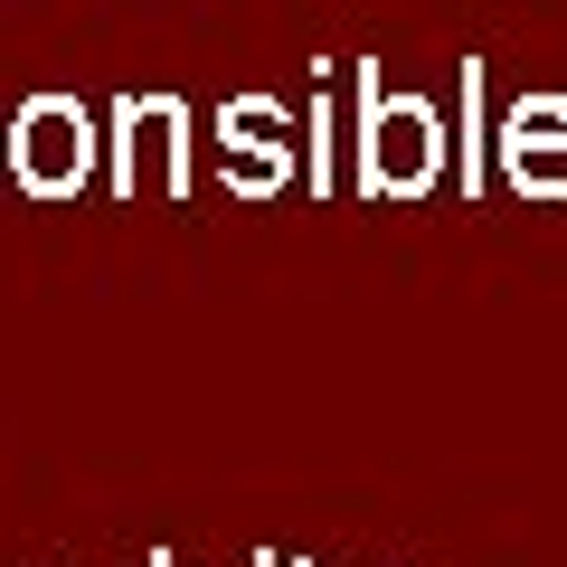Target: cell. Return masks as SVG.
I'll return each mask as SVG.
<instances>
[{
  "label": "cell",
  "mask_w": 567,
  "mask_h": 567,
  "mask_svg": "<svg viewBox=\"0 0 567 567\" xmlns=\"http://www.w3.org/2000/svg\"><path fill=\"white\" fill-rule=\"evenodd\" d=\"M350 152H360V171L350 181L369 189V199H425V189L445 181V114L425 95H388L379 85V58L360 66V104H350Z\"/></svg>",
  "instance_id": "obj_1"
},
{
  "label": "cell",
  "mask_w": 567,
  "mask_h": 567,
  "mask_svg": "<svg viewBox=\"0 0 567 567\" xmlns=\"http://www.w3.org/2000/svg\"><path fill=\"white\" fill-rule=\"evenodd\" d=\"M95 162H104V133L76 95H29L10 114V181L29 199H85L95 189Z\"/></svg>",
  "instance_id": "obj_2"
},
{
  "label": "cell",
  "mask_w": 567,
  "mask_h": 567,
  "mask_svg": "<svg viewBox=\"0 0 567 567\" xmlns=\"http://www.w3.org/2000/svg\"><path fill=\"white\" fill-rule=\"evenodd\" d=\"M114 199H142L162 171V199H189V104L181 95H114Z\"/></svg>",
  "instance_id": "obj_3"
},
{
  "label": "cell",
  "mask_w": 567,
  "mask_h": 567,
  "mask_svg": "<svg viewBox=\"0 0 567 567\" xmlns=\"http://www.w3.org/2000/svg\"><path fill=\"white\" fill-rule=\"evenodd\" d=\"M492 162L520 199L558 208L567 199V95H520L502 123H492Z\"/></svg>",
  "instance_id": "obj_4"
},
{
  "label": "cell",
  "mask_w": 567,
  "mask_h": 567,
  "mask_svg": "<svg viewBox=\"0 0 567 567\" xmlns=\"http://www.w3.org/2000/svg\"><path fill=\"white\" fill-rule=\"evenodd\" d=\"M483 162H492V114H483V58L454 66V189L483 199Z\"/></svg>",
  "instance_id": "obj_5"
},
{
  "label": "cell",
  "mask_w": 567,
  "mask_h": 567,
  "mask_svg": "<svg viewBox=\"0 0 567 567\" xmlns=\"http://www.w3.org/2000/svg\"><path fill=\"white\" fill-rule=\"evenodd\" d=\"M218 171H227V199H275L293 181V142H218Z\"/></svg>",
  "instance_id": "obj_6"
},
{
  "label": "cell",
  "mask_w": 567,
  "mask_h": 567,
  "mask_svg": "<svg viewBox=\"0 0 567 567\" xmlns=\"http://www.w3.org/2000/svg\"><path fill=\"white\" fill-rule=\"evenodd\" d=\"M218 142H293V114L275 95H227L218 104Z\"/></svg>",
  "instance_id": "obj_7"
},
{
  "label": "cell",
  "mask_w": 567,
  "mask_h": 567,
  "mask_svg": "<svg viewBox=\"0 0 567 567\" xmlns=\"http://www.w3.org/2000/svg\"><path fill=\"white\" fill-rule=\"evenodd\" d=\"M331 142H341V104H312V123H303V189H322V199H331V189H341V171H331Z\"/></svg>",
  "instance_id": "obj_8"
},
{
  "label": "cell",
  "mask_w": 567,
  "mask_h": 567,
  "mask_svg": "<svg viewBox=\"0 0 567 567\" xmlns=\"http://www.w3.org/2000/svg\"><path fill=\"white\" fill-rule=\"evenodd\" d=\"M152 567H171V558H162V548H152Z\"/></svg>",
  "instance_id": "obj_9"
}]
</instances>
